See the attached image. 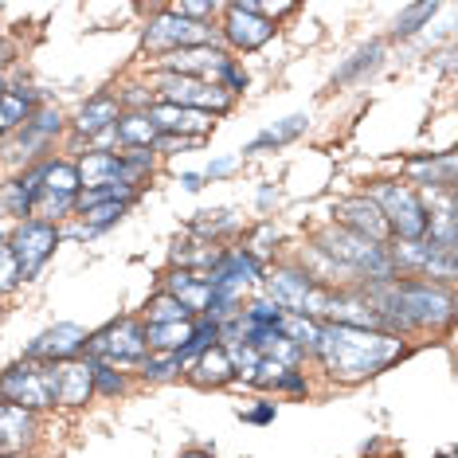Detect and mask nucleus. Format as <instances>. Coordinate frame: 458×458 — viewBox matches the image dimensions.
<instances>
[{
    "instance_id": "1",
    "label": "nucleus",
    "mask_w": 458,
    "mask_h": 458,
    "mask_svg": "<svg viewBox=\"0 0 458 458\" xmlns=\"http://www.w3.org/2000/svg\"><path fill=\"white\" fill-rule=\"evenodd\" d=\"M318 357L326 360V369L337 380H364V377H377L388 364L400 357L403 345L400 337L392 333H372V329H349V326H321L318 337Z\"/></svg>"
},
{
    "instance_id": "2",
    "label": "nucleus",
    "mask_w": 458,
    "mask_h": 458,
    "mask_svg": "<svg viewBox=\"0 0 458 458\" xmlns=\"http://www.w3.org/2000/svg\"><path fill=\"white\" fill-rule=\"evenodd\" d=\"M318 251L326 255L333 267H345L352 275L369 278V283H395V275H400L388 247L352 235L345 227H326V232L318 235Z\"/></svg>"
},
{
    "instance_id": "3",
    "label": "nucleus",
    "mask_w": 458,
    "mask_h": 458,
    "mask_svg": "<svg viewBox=\"0 0 458 458\" xmlns=\"http://www.w3.org/2000/svg\"><path fill=\"white\" fill-rule=\"evenodd\" d=\"M4 403H16L24 411H39L59 403V364L51 360H24L0 377Z\"/></svg>"
},
{
    "instance_id": "4",
    "label": "nucleus",
    "mask_w": 458,
    "mask_h": 458,
    "mask_svg": "<svg viewBox=\"0 0 458 458\" xmlns=\"http://www.w3.org/2000/svg\"><path fill=\"white\" fill-rule=\"evenodd\" d=\"M372 204L384 212L388 232L400 239V243H415V239L427 235L423 200L415 196V189H408V184H377V189H372Z\"/></svg>"
},
{
    "instance_id": "5",
    "label": "nucleus",
    "mask_w": 458,
    "mask_h": 458,
    "mask_svg": "<svg viewBox=\"0 0 458 458\" xmlns=\"http://www.w3.org/2000/svg\"><path fill=\"white\" fill-rule=\"evenodd\" d=\"M87 352H90V360H102V364L141 360L145 357V326L133 318L110 321L106 329H98L95 337H87Z\"/></svg>"
},
{
    "instance_id": "6",
    "label": "nucleus",
    "mask_w": 458,
    "mask_h": 458,
    "mask_svg": "<svg viewBox=\"0 0 458 458\" xmlns=\"http://www.w3.org/2000/svg\"><path fill=\"white\" fill-rule=\"evenodd\" d=\"M79 169L67 161H47V173H44V184H39V196H36V208L32 212L39 216V224H51L55 227L59 216H67L75 208V196H79Z\"/></svg>"
},
{
    "instance_id": "7",
    "label": "nucleus",
    "mask_w": 458,
    "mask_h": 458,
    "mask_svg": "<svg viewBox=\"0 0 458 458\" xmlns=\"http://www.w3.org/2000/svg\"><path fill=\"white\" fill-rule=\"evenodd\" d=\"M59 247V232L51 224H39V220H24L8 239V251H13V263H16V278H32L39 267L51 259V251Z\"/></svg>"
},
{
    "instance_id": "8",
    "label": "nucleus",
    "mask_w": 458,
    "mask_h": 458,
    "mask_svg": "<svg viewBox=\"0 0 458 458\" xmlns=\"http://www.w3.org/2000/svg\"><path fill=\"white\" fill-rule=\"evenodd\" d=\"M161 98L169 106H184V110H200V114H224L232 110V95L220 82H200L189 75H165L161 79Z\"/></svg>"
},
{
    "instance_id": "9",
    "label": "nucleus",
    "mask_w": 458,
    "mask_h": 458,
    "mask_svg": "<svg viewBox=\"0 0 458 458\" xmlns=\"http://www.w3.org/2000/svg\"><path fill=\"white\" fill-rule=\"evenodd\" d=\"M208 44H212V28L173 13H161L145 28V47L153 51H181V47H208Z\"/></svg>"
},
{
    "instance_id": "10",
    "label": "nucleus",
    "mask_w": 458,
    "mask_h": 458,
    "mask_svg": "<svg viewBox=\"0 0 458 458\" xmlns=\"http://www.w3.org/2000/svg\"><path fill=\"white\" fill-rule=\"evenodd\" d=\"M232 59H227L224 47L208 44V47H181V51H169L165 59V75H189V79H200V82H216L227 75Z\"/></svg>"
},
{
    "instance_id": "11",
    "label": "nucleus",
    "mask_w": 458,
    "mask_h": 458,
    "mask_svg": "<svg viewBox=\"0 0 458 458\" xmlns=\"http://www.w3.org/2000/svg\"><path fill=\"white\" fill-rule=\"evenodd\" d=\"M333 220L337 227H345V232L360 235V239H372V243H384L392 232H388V220H384V212L377 204H372V196H345V200L333 204Z\"/></svg>"
},
{
    "instance_id": "12",
    "label": "nucleus",
    "mask_w": 458,
    "mask_h": 458,
    "mask_svg": "<svg viewBox=\"0 0 458 458\" xmlns=\"http://www.w3.org/2000/svg\"><path fill=\"white\" fill-rule=\"evenodd\" d=\"M227 44L239 51H255L275 36V20H263L255 13V0H235L227 4V24H224Z\"/></svg>"
},
{
    "instance_id": "13",
    "label": "nucleus",
    "mask_w": 458,
    "mask_h": 458,
    "mask_svg": "<svg viewBox=\"0 0 458 458\" xmlns=\"http://www.w3.org/2000/svg\"><path fill=\"white\" fill-rule=\"evenodd\" d=\"M87 349V333H82L79 326H51L47 333H39V337L28 345L24 357L28 360H75L79 352Z\"/></svg>"
},
{
    "instance_id": "14",
    "label": "nucleus",
    "mask_w": 458,
    "mask_h": 458,
    "mask_svg": "<svg viewBox=\"0 0 458 458\" xmlns=\"http://www.w3.org/2000/svg\"><path fill=\"white\" fill-rule=\"evenodd\" d=\"M145 118L153 122L157 133H173V138H196L212 130V114L200 110H184V106H169V102H157V106L145 110Z\"/></svg>"
},
{
    "instance_id": "15",
    "label": "nucleus",
    "mask_w": 458,
    "mask_h": 458,
    "mask_svg": "<svg viewBox=\"0 0 458 458\" xmlns=\"http://www.w3.org/2000/svg\"><path fill=\"white\" fill-rule=\"evenodd\" d=\"M267 290H270V301H275L283 314H301V306H306L310 290H314V275L310 270H275V275L267 278Z\"/></svg>"
},
{
    "instance_id": "16",
    "label": "nucleus",
    "mask_w": 458,
    "mask_h": 458,
    "mask_svg": "<svg viewBox=\"0 0 458 458\" xmlns=\"http://www.w3.org/2000/svg\"><path fill=\"white\" fill-rule=\"evenodd\" d=\"M36 435L32 411L16 408V403H0V454H20Z\"/></svg>"
},
{
    "instance_id": "17",
    "label": "nucleus",
    "mask_w": 458,
    "mask_h": 458,
    "mask_svg": "<svg viewBox=\"0 0 458 458\" xmlns=\"http://www.w3.org/2000/svg\"><path fill=\"white\" fill-rule=\"evenodd\" d=\"M165 294H173L189 314H204L208 298H212V286H208L196 270H173V275L165 278Z\"/></svg>"
},
{
    "instance_id": "18",
    "label": "nucleus",
    "mask_w": 458,
    "mask_h": 458,
    "mask_svg": "<svg viewBox=\"0 0 458 458\" xmlns=\"http://www.w3.org/2000/svg\"><path fill=\"white\" fill-rule=\"evenodd\" d=\"M95 392V372L90 360H59V403H87V395Z\"/></svg>"
},
{
    "instance_id": "19",
    "label": "nucleus",
    "mask_w": 458,
    "mask_h": 458,
    "mask_svg": "<svg viewBox=\"0 0 458 458\" xmlns=\"http://www.w3.org/2000/svg\"><path fill=\"white\" fill-rule=\"evenodd\" d=\"M79 169V184L82 189H98V184H110V181H126V173H122V157L118 153H106V149H95L82 157V165H75Z\"/></svg>"
},
{
    "instance_id": "20",
    "label": "nucleus",
    "mask_w": 458,
    "mask_h": 458,
    "mask_svg": "<svg viewBox=\"0 0 458 458\" xmlns=\"http://www.w3.org/2000/svg\"><path fill=\"white\" fill-rule=\"evenodd\" d=\"M118 102H114L110 95H95L87 102V106L79 110V122H75V130L82 133V138H98V133H106L118 126Z\"/></svg>"
},
{
    "instance_id": "21",
    "label": "nucleus",
    "mask_w": 458,
    "mask_h": 458,
    "mask_svg": "<svg viewBox=\"0 0 458 458\" xmlns=\"http://www.w3.org/2000/svg\"><path fill=\"white\" fill-rule=\"evenodd\" d=\"M44 173H47V161L36 165L32 173H24L20 181H13L4 189V208L8 216H28L36 208V196H39V184H44Z\"/></svg>"
},
{
    "instance_id": "22",
    "label": "nucleus",
    "mask_w": 458,
    "mask_h": 458,
    "mask_svg": "<svg viewBox=\"0 0 458 458\" xmlns=\"http://www.w3.org/2000/svg\"><path fill=\"white\" fill-rule=\"evenodd\" d=\"M380 59H384V44H364V47H357L345 64L337 67L333 82H337V87H345V82H357L364 75H372V71L380 67Z\"/></svg>"
},
{
    "instance_id": "23",
    "label": "nucleus",
    "mask_w": 458,
    "mask_h": 458,
    "mask_svg": "<svg viewBox=\"0 0 458 458\" xmlns=\"http://www.w3.org/2000/svg\"><path fill=\"white\" fill-rule=\"evenodd\" d=\"M411 176L427 189H454V157L443 153V157H420L408 165Z\"/></svg>"
},
{
    "instance_id": "24",
    "label": "nucleus",
    "mask_w": 458,
    "mask_h": 458,
    "mask_svg": "<svg viewBox=\"0 0 458 458\" xmlns=\"http://www.w3.org/2000/svg\"><path fill=\"white\" fill-rule=\"evenodd\" d=\"M189 369H192V380L196 384H227V380H232V357H227L224 345L200 352V357H196Z\"/></svg>"
},
{
    "instance_id": "25",
    "label": "nucleus",
    "mask_w": 458,
    "mask_h": 458,
    "mask_svg": "<svg viewBox=\"0 0 458 458\" xmlns=\"http://www.w3.org/2000/svg\"><path fill=\"white\" fill-rule=\"evenodd\" d=\"M192 337V321H165V326H145V345L157 352H181Z\"/></svg>"
},
{
    "instance_id": "26",
    "label": "nucleus",
    "mask_w": 458,
    "mask_h": 458,
    "mask_svg": "<svg viewBox=\"0 0 458 458\" xmlns=\"http://www.w3.org/2000/svg\"><path fill=\"white\" fill-rule=\"evenodd\" d=\"M114 138L126 141L130 149H153L157 130H153V122L145 118V114H126V118H118V126H114Z\"/></svg>"
},
{
    "instance_id": "27",
    "label": "nucleus",
    "mask_w": 458,
    "mask_h": 458,
    "mask_svg": "<svg viewBox=\"0 0 458 458\" xmlns=\"http://www.w3.org/2000/svg\"><path fill=\"white\" fill-rule=\"evenodd\" d=\"M278 333L286 341H294L301 352H314L318 349V337H321V326L314 318H301V314H283L278 318Z\"/></svg>"
},
{
    "instance_id": "28",
    "label": "nucleus",
    "mask_w": 458,
    "mask_h": 458,
    "mask_svg": "<svg viewBox=\"0 0 458 458\" xmlns=\"http://www.w3.org/2000/svg\"><path fill=\"white\" fill-rule=\"evenodd\" d=\"M310 126V114H290V118H283L278 126H270V130H263L259 138L247 145L243 153H259V149H270V145H283V141H294L301 130Z\"/></svg>"
},
{
    "instance_id": "29",
    "label": "nucleus",
    "mask_w": 458,
    "mask_h": 458,
    "mask_svg": "<svg viewBox=\"0 0 458 458\" xmlns=\"http://www.w3.org/2000/svg\"><path fill=\"white\" fill-rule=\"evenodd\" d=\"M435 13H439V4H435V0H420V4H408L400 16H395L392 36H415V32H420V28H423Z\"/></svg>"
},
{
    "instance_id": "30",
    "label": "nucleus",
    "mask_w": 458,
    "mask_h": 458,
    "mask_svg": "<svg viewBox=\"0 0 458 458\" xmlns=\"http://www.w3.org/2000/svg\"><path fill=\"white\" fill-rule=\"evenodd\" d=\"M32 90H4L0 95V118H4V126H20V122L32 118Z\"/></svg>"
},
{
    "instance_id": "31",
    "label": "nucleus",
    "mask_w": 458,
    "mask_h": 458,
    "mask_svg": "<svg viewBox=\"0 0 458 458\" xmlns=\"http://www.w3.org/2000/svg\"><path fill=\"white\" fill-rule=\"evenodd\" d=\"M126 208L130 204H98V208H90V212H82L87 216V227H79L75 235H98V232H106V227H114L122 220V216H126Z\"/></svg>"
},
{
    "instance_id": "32",
    "label": "nucleus",
    "mask_w": 458,
    "mask_h": 458,
    "mask_svg": "<svg viewBox=\"0 0 458 458\" xmlns=\"http://www.w3.org/2000/svg\"><path fill=\"white\" fill-rule=\"evenodd\" d=\"M149 326H165V321H189V310L181 306L173 294H157V298H149Z\"/></svg>"
},
{
    "instance_id": "33",
    "label": "nucleus",
    "mask_w": 458,
    "mask_h": 458,
    "mask_svg": "<svg viewBox=\"0 0 458 458\" xmlns=\"http://www.w3.org/2000/svg\"><path fill=\"white\" fill-rule=\"evenodd\" d=\"M90 372H95V388H98L102 395H118V392H126V377H122L118 369H110V364L90 360Z\"/></svg>"
},
{
    "instance_id": "34",
    "label": "nucleus",
    "mask_w": 458,
    "mask_h": 458,
    "mask_svg": "<svg viewBox=\"0 0 458 458\" xmlns=\"http://www.w3.org/2000/svg\"><path fill=\"white\" fill-rule=\"evenodd\" d=\"M24 126H28V130H36L39 138H55L59 126H64V118H59V110H55V106H44V110H36L32 118L24 122Z\"/></svg>"
},
{
    "instance_id": "35",
    "label": "nucleus",
    "mask_w": 458,
    "mask_h": 458,
    "mask_svg": "<svg viewBox=\"0 0 458 458\" xmlns=\"http://www.w3.org/2000/svg\"><path fill=\"white\" fill-rule=\"evenodd\" d=\"M251 326H278V318H283V310L275 306L270 298H259V301H251L247 306V314H243Z\"/></svg>"
},
{
    "instance_id": "36",
    "label": "nucleus",
    "mask_w": 458,
    "mask_h": 458,
    "mask_svg": "<svg viewBox=\"0 0 458 458\" xmlns=\"http://www.w3.org/2000/svg\"><path fill=\"white\" fill-rule=\"evenodd\" d=\"M173 372H181V364H176L173 352H161V357H149V360H145L141 377H145V380H169Z\"/></svg>"
},
{
    "instance_id": "37",
    "label": "nucleus",
    "mask_w": 458,
    "mask_h": 458,
    "mask_svg": "<svg viewBox=\"0 0 458 458\" xmlns=\"http://www.w3.org/2000/svg\"><path fill=\"white\" fill-rule=\"evenodd\" d=\"M169 13H173V16H184V20H196V24H204V16L216 13V4H212V0H200V4H196V0H181V4H173Z\"/></svg>"
},
{
    "instance_id": "38",
    "label": "nucleus",
    "mask_w": 458,
    "mask_h": 458,
    "mask_svg": "<svg viewBox=\"0 0 458 458\" xmlns=\"http://www.w3.org/2000/svg\"><path fill=\"white\" fill-rule=\"evenodd\" d=\"M224 227H232V212H200V220H196V232L200 235H216V232H224Z\"/></svg>"
},
{
    "instance_id": "39",
    "label": "nucleus",
    "mask_w": 458,
    "mask_h": 458,
    "mask_svg": "<svg viewBox=\"0 0 458 458\" xmlns=\"http://www.w3.org/2000/svg\"><path fill=\"white\" fill-rule=\"evenodd\" d=\"M16 263H13V251H8V243H0V290L16 286Z\"/></svg>"
},
{
    "instance_id": "40",
    "label": "nucleus",
    "mask_w": 458,
    "mask_h": 458,
    "mask_svg": "<svg viewBox=\"0 0 458 458\" xmlns=\"http://www.w3.org/2000/svg\"><path fill=\"white\" fill-rule=\"evenodd\" d=\"M224 82H227V95H235V90H247V71H239L235 64L232 67H227V75H224Z\"/></svg>"
},
{
    "instance_id": "41",
    "label": "nucleus",
    "mask_w": 458,
    "mask_h": 458,
    "mask_svg": "<svg viewBox=\"0 0 458 458\" xmlns=\"http://www.w3.org/2000/svg\"><path fill=\"white\" fill-rule=\"evenodd\" d=\"M275 388H283V392H306V380H301L298 372H290V369H286L283 377L275 380Z\"/></svg>"
},
{
    "instance_id": "42",
    "label": "nucleus",
    "mask_w": 458,
    "mask_h": 458,
    "mask_svg": "<svg viewBox=\"0 0 458 458\" xmlns=\"http://www.w3.org/2000/svg\"><path fill=\"white\" fill-rule=\"evenodd\" d=\"M239 165V157H220V161H212L208 165V176H227Z\"/></svg>"
},
{
    "instance_id": "43",
    "label": "nucleus",
    "mask_w": 458,
    "mask_h": 458,
    "mask_svg": "<svg viewBox=\"0 0 458 458\" xmlns=\"http://www.w3.org/2000/svg\"><path fill=\"white\" fill-rule=\"evenodd\" d=\"M247 420H251V423H270V420H275V403H259L255 411H247Z\"/></svg>"
},
{
    "instance_id": "44",
    "label": "nucleus",
    "mask_w": 458,
    "mask_h": 458,
    "mask_svg": "<svg viewBox=\"0 0 458 458\" xmlns=\"http://www.w3.org/2000/svg\"><path fill=\"white\" fill-rule=\"evenodd\" d=\"M270 239H278V235H275V227H263V232L255 235V251H267V243H270ZM255 251H251V255H255Z\"/></svg>"
},
{
    "instance_id": "45",
    "label": "nucleus",
    "mask_w": 458,
    "mask_h": 458,
    "mask_svg": "<svg viewBox=\"0 0 458 458\" xmlns=\"http://www.w3.org/2000/svg\"><path fill=\"white\" fill-rule=\"evenodd\" d=\"M181 184H184L189 192H196V189H204V176H200V173H184V176H181Z\"/></svg>"
},
{
    "instance_id": "46",
    "label": "nucleus",
    "mask_w": 458,
    "mask_h": 458,
    "mask_svg": "<svg viewBox=\"0 0 458 458\" xmlns=\"http://www.w3.org/2000/svg\"><path fill=\"white\" fill-rule=\"evenodd\" d=\"M275 200H278V192L270 189V184H267V189H259V208H270Z\"/></svg>"
},
{
    "instance_id": "47",
    "label": "nucleus",
    "mask_w": 458,
    "mask_h": 458,
    "mask_svg": "<svg viewBox=\"0 0 458 458\" xmlns=\"http://www.w3.org/2000/svg\"><path fill=\"white\" fill-rule=\"evenodd\" d=\"M181 458H212L208 451H189V454H181Z\"/></svg>"
},
{
    "instance_id": "48",
    "label": "nucleus",
    "mask_w": 458,
    "mask_h": 458,
    "mask_svg": "<svg viewBox=\"0 0 458 458\" xmlns=\"http://www.w3.org/2000/svg\"><path fill=\"white\" fill-rule=\"evenodd\" d=\"M4 458H20V454H4Z\"/></svg>"
},
{
    "instance_id": "49",
    "label": "nucleus",
    "mask_w": 458,
    "mask_h": 458,
    "mask_svg": "<svg viewBox=\"0 0 458 458\" xmlns=\"http://www.w3.org/2000/svg\"><path fill=\"white\" fill-rule=\"evenodd\" d=\"M443 458H454V454H443Z\"/></svg>"
}]
</instances>
